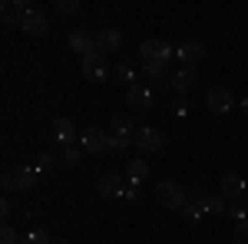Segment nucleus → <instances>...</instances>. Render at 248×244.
Segmentation results:
<instances>
[{"label":"nucleus","mask_w":248,"mask_h":244,"mask_svg":"<svg viewBox=\"0 0 248 244\" xmlns=\"http://www.w3.org/2000/svg\"><path fill=\"white\" fill-rule=\"evenodd\" d=\"M139 57H142V66H169L175 59V46L166 40H146L139 46Z\"/></svg>","instance_id":"obj_1"},{"label":"nucleus","mask_w":248,"mask_h":244,"mask_svg":"<svg viewBox=\"0 0 248 244\" xmlns=\"http://www.w3.org/2000/svg\"><path fill=\"white\" fill-rule=\"evenodd\" d=\"M0 185H3V191H30V188L37 185V169L10 165V169H3V175H0Z\"/></svg>","instance_id":"obj_2"},{"label":"nucleus","mask_w":248,"mask_h":244,"mask_svg":"<svg viewBox=\"0 0 248 244\" xmlns=\"http://www.w3.org/2000/svg\"><path fill=\"white\" fill-rule=\"evenodd\" d=\"M155 201L162 208H169V211H182V208L189 205V191L179 182H159L155 185Z\"/></svg>","instance_id":"obj_3"},{"label":"nucleus","mask_w":248,"mask_h":244,"mask_svg":"<svg viewBox=\"0 0 248 244\" xmlns=\"http://www.w3.org/2000/svg\"><path fill=\"white\" fill-rule=\"evenodd\" d=\"M205 106H209L215 115H225V113H232L238 102H235L232 89H225V86H212L209 93H205Z\"/></svg>","instance_id":"obj_4"},{"label":"nucleus","mask_w":248,"mask_h":244,"mask_svg":"<svg viewBox=\"0 0 248 244\" xmlns=\"http://www.w3.org/2000/svg\"><path fill=\"white\" fill-rule=\"evenodd\" d=\"M133 145H136L139 152H162V145H166V135H162V129L142 126V129H136Z\"/></svg>","instance_id":"obj_5"},{"label":"nucleus","mask_w":248,"mask_h":244,"mask_svg":"<svg viewBox=\"0 0 248 244\" xmlns=\"http://www.w3.org/2000/svg\"><path fill=\"white\" fill-rule=\"evenodd\" d=\"M109 135H113V132H103V129H96V126H90V129L79 132V145L90 152V155L109 152Z\"/></svg>","instance_id":"obj_6"},{"label":"nucleus","mask_w":248,"mask_h":244,"mask_svg":"<svg viewBox=\"0 0 248 244\" xmlns=\"http://www.w3.org/2000/svg\"><path fill=\"white\" fill-rule=\"evenodd\" d=\"M50 139L63 145V149H70V145H77V129H73V119H66V115H60L50 122Z\"/></svg>","instance_id":"obj_7"},{"label":"nucleus","mask_w":248,"mask_h":244,"mask_svg":"<svg viewBox=\"0 0 248 244\" xmlns=\"http://www.w3.org/2000/svg\"><path fill=\"white\" fill-rule=\"evenodd\" d=\"M153 86H142V83H136L126 89V106L133 109V113H146V109H153Z\"/></svg>","instance_id":"obj_8"},{"label":"nucleus","mask_w":248,"mask_h":244,"mask_svg":"<svg viewBox=\"0 0 248 244\" xmlns=\"http://www.w3.org/2000/svg\"><path fill=\"white\" fill-rule=\"evenodd\" d=\"M83 76L90 79V83H103L106 76H109V63H106V57L96 50V53H90V57H83Z\"/></svg>","instance_id":"obj_9"},{"label":"nucleus","mask_w":248,"mask_h":244,"mask_svg":"<svg viewBox=\"0 0 248 244\" xmlns=\"http://www.w3.org/2000/svg\"><path fill=\"white\" fill-rule=\"evenodd\" d=\"M20 30H23L27 37H46V33H50V17H46L43 10H37V7H33V10L23 17Z\"/></svg>","instance_id":"obj_10"},{"label":"nucleus","mask_w":248,"mask_h":244,"mask_svg":"<svg viewBox=\"0 0 248 244\" xmlns=\"http://www.w3.org/2000/svg\"><path fill=\"white\" fill-rule=\"evenodd\" d=\"M175 57H179V66H186V70H195V66L205 59V46H202V43H195V40H189V43H179Z\"/></svg>","instance_id":"obj_11"},{"label":"nucleus","mask_w":248,"mask_h":244,"mask_svg":"<svg viewBox=\"0 0 248 244\" xmlns=\"http://www.w3.org/2000/svg\"><path fill=\"white\" fill-rule=\"evenodd\" d=\"M30 10H33L30 0H7L3 3V27H20Z\"/></svg>","instance_id":"obj_12"},{"label":"nucleus","mask_w":248,"mask_h":244,"mask_svg":"<svg viewBox=\"0 0 248 244\" xmlns=\"http://www.w3.org/2000/svg\"><path fill=\"white\" fill-rule=\"evenodd\" d=\"M96 191H99L103 198H123V191H126V185H123V175H119V172H106V175H99Z\"/></svg>","instance_id":"obj_13"},{"label":"nucleus","mask_w":248,"mask_h":244,"mask_svg":"<svg viewBox=\"0 0 248 244\" xmlns=\"http://www.w3.org/2000/svg\"><path fill=\"white\" fill-rule=\"evenodd\" d=\"M96 50L106 57V53H119L123 50V33L113 30V27H103L99 33H96Z\"/></svg>","instance_id":"obj_14"},{"label":"nucleus","mask_w":248,"mask_h":244,"mask_svg":"<svg viewBox=\"0 0 248 244\" xmlns=\"http://www.w3.org/2000/svg\"><path fill=\"white\" fill-rule=\"evenodd\" d=\"M70 50L79 53V57L96 53V33H90V30H73V33H70Z\"/></svg>","instance_id":"obj_15"},{"label":"nucleus","mask_w":248,"mask_h":244,"mask_svg":"<svg viewBox=\"0 0 248 244\" xmlns=\"http://www.w3.org/2000/svg\"><path fill=\"white\" fill-rule=\"evenodd\" d=\"M199 86V70H186V66H179V73H172V89L179 96L192 93Z\"/></svg>","instance_id":"obj_16"},{"label":"nucleus","mask_w":248,"mask_h":244,"mask_svg":"<svg viewBox=\"0 0 248 244\" xmlns=\"http://www.w3.org/2000/svg\"><path fill=\"white\" fill-rule=\"evenodd\" d=\"M222 195L225 198H242V195H248V182L238 172H225L222 175Z\"/></svg>","instance_id":"obj_17"},{"label":"nucleus","mask_w":248,"mask_h":244,"mask_svg":"<svg viewBox=\"0 0 248 244\" xmlns=\"http://www.w3.org/2000/svg\"><path fill=\"white\" fill-rule=\"evenodd\" d=\"M126 178H129V185H142V182L149 178L146 158H129V162H126Z\"/></svg>","instance_id":"obj_18"},{"label":"nucleus","mask_w":248,"mask_h":244,"mask_svg":"<svg viewBox=\"0 0 248 244\" xmlns=\"http://www.w3.org/2000/svg\"><path fill=\"white\" fill-rule=\"evenodd\" d=\"M202 215H205V211H202V195H189V205L179 211V218H182V221H189V225H199V221H202Z\"/></svg>","instance_id":"obj_19"},{"label":"nucleus","mask_w":248,"mask_h":244,"mask_svg":"<svg viewBox=\"0 0 248 244\" xmlns=\"http://www.w3.org/2000/svg\"><path fill=\"white\" fill-rule=\"evenodd\" d=\"M109 129H113V135H136V119L126 113H116L109 119Z\"/></svg>","instance_id":"obj_20"},{"label":"nucleus","mask_w":248,"mask_h":244,"mask_svg":"<svg viewBox=\"0 0 248 244\" xmlns=\"http://www.w3.org/2000/svg\"><path fill=\"white\" fill-rule=\"evenodd\" d=\"M202 211L205 215H225L229 205H225V195L218 191V195H202Z\"/></svg>","instance_id":"obj_21"},{"label":"nucleus","mask_w":248,"mask_h":244,"mask_svg":"<svg viewBox=\"0 0 248 244\" xmlns=\"http://www.w3.org/2000/svg\"><path fill=\"white\" fill-rule=\"evenodd\" d=\"M146 70V76L153 79V86H172V73L169 66H142Z\"/></svg>","instance_id":"obj_22"},{"label":"nucleus","mask_w":248,"mask_h":244,"mask_svg":"<svg viewBox=\"0 0 248 244\" xmlns=\"http://www.w3.org/2000/svg\"><path fill=\"white\" fill-rule=\"evenodd\" d=\"M83 152H86V149H83L79 142H77V145H70V149H63V155H60V165H66V169H77L79 162H83Z\"/></svg>","instance_id":"obj_23"},{"label":"nucleus","mask_w":248,"mask_h":244,"mask_svg":"<svg viewBox=\"0 0 248 244\" xmlns=\"http://www.w3.org/2000/svg\"><path fill=\"white\" fill-rule=\"evenodd\" d=\"M113 76H116V83H123V86H136L133 83V66H129V63H116Z\"/></svg>","instance_id":"obj_24"},{"label":"nucleus","mask_w":248,"mask_h":244,"mask_svg":"<svg viewBox=\"0 0 248 244\" xmlns=\"http://www.w3.org/2000/svg\"><path fill=\"white\" fill-rule=\"evenodd\" d=\"M129 145H133V135H109V152H116V155H123Z\"/></svg>","instance_id":"obj_25"},{"label":"nucleus","mask_w":248,"mask_h":244,"mask_svg":"<svg viewBox=\"0 0 248 244\" xmlns=\"http://www.w3.org/2000/svg\"><path fill=\"white\" fill-rule=\"evenodd\" d=\"M0 244H23V241H20V231H17V228H10V225H3V228H0Z\"/></svg>","instance_id":"obj_26"},{"label":"nucleus","mask_w":248,"mask_h":244,"mask_svg":"<svg viewBox=\"0 0 248 244\" xmlns=\"http://www.w3.org/2000/svg\"><path fill=\"white\" fill-rule=\"evenodd\" d=\"M23 244H53V238H50L46 231H30V234L23 238Z\"/></svg>","instance_id":"obj_27"},{"label":"nucleus","mask_w":248,"mask_h":244,"mask_svg":"<svg viewBox=\"0 0 248 244\" xmlns=\"http://www.w3.org/2000/svg\"><path fill=\"white\" fill-rule=\"evenodd\" d=\"M53 165H57V158H53L50 152H43V155H37V169H40V172H50Z\"/></svg>","instance_id":"obj_28"},{"label":"nucleus","mask_w":248,"mask_h":244,"mask_svg":"<svg viewBox=\"0 0 248 244\" xmlns=\"http://www.w3.org/2000/svg\"><path fill=\"white\" fill-rule=\"evenodd\" d=\"M232 238H235L238 244H248V218H245V221H238V225H235V234H232Z\"/></svg>","instance_id":"obj_29"},{"label":"nucleus","mask_w":248,"mask_h":244,"mask_svg":"<svg viewBox=\"0 0 248 244\" xmlns=\"http://www.w3.org/2000/svg\"><path fill=\"white\" fill-rule=\"evenodd\" d=\"M57 10H60V14H77L79 0H57Z\"/></svg>","instance_id":"obj_30"},{"label":"nucleus","mask_w":248,"mask_h":244,"mask_svg":"<svg viewBox=\"0 0 248 244\" xmlns=\"http://www.w3.org/2000/svg\"><path fill=\"white\" fill-rule=\"evenodd\" d=\"M123 198H126V201H139V198H142V185H129L123 191Z\"/></svg>","instance_id":"obj_31"},{"label":"nucleus","mask_w":248,"mask_h":244,"mask_svg":"<svg viewBox=\"0 0 248 244\" xmlns=\"http://www.w3.org/2000/svg\"><path fill=\"white\" fill-rule=\"evenodd\" d=\"M245 211H248L245 205H232V208H229V215H232V218H235V221H245V218H248Z\"/></svg>","instance_id":"obj_32"},{"label":"nucleus","mask_w":248,"mask_h":244,"mask_svg":"<svg viewBox=\"0 0 248 244\" xmlns=\"http://www.w3.org/2000/svg\"><path fill=\"white\" fill-rule=\"evenodd\" d=\"M186 106H189L186 99H175V106H172V113H175V115H182V113H186Z\"/></svg>","instance_id":"obj_33"},{"label":"nucleus","mask_w":248,"mask_h":244,"mask_svg":"<svg viewBox=\"0 0 248 244\" xmlns=\"http://www.w3.org/2000/svg\"><path fill=\"white\" fill-rule=\"evenodd\" d=\"M10 211H14V208H10V201H7V198H3V201H0V215H3V221H7V218H10Z\"/></svg>","instance_id":"obj_34"},{"label":"nucleus","mask_w":248,"mask_h":244,"mask_svg":"<svg viewBox=\"0 0 248 244\" xmlns=\"http://www.w3.org/2000/svg\"><path fill=\"white\" fill-rule=\"evenodd\" d=\"M238 106H242V113L248 115V99H242V102H238Z\"/></svg>","instance_id":"obj_35"},{"label":"nucleus","mask_w":248,"mask_h":244,"mask_svg":"<svg viewBox=\"0 0 248 244\" xmlns=\"http://www.w3.org/2000/svg\"><path fill=\"white\" fill-rule=\"evenodd\" d=\"M53 244H66V241H53Z\"/></svg>","instance_id":"obj_36"},{"label":"nucleus","mask_w":248,"mask_h":244,"mask_svg":"<svg viewBox=\"0 0 248 244\" xmlns=\"http://www.w3.org/2000/svg\"><path fill=\"white\" fill-rule=\"evenodd\" d=\"M245 198H248V195H245Z\"/></svg>","instance_id":"obj_37"}]
</instances>
